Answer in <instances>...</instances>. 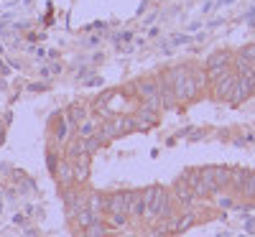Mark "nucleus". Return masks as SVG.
Returning a JSON list of instances; mask_svg holds the SVG:
<instances>
[{"label":"nucleus","instance_id":"obj_10","mask_svg":"<svg viewBox=\"0 0 255 237\" xmlns=\"http://www.w3.org/2000/svg\"><path fill=\"white\" fill-rule=\"evenodd\" d=\"M105 209V197H100V194H92V197L87 199V212L92 214L95 220H100V212Z\"/></svg>","mask_w":255,"mask_h":237},{"label":"nucleus","instance_id":"obj_18","mask_svg":"<svg viewBox=\"0 0 255 237\" xmlns=\"http://www.w3.org/2000/svg\"><path fill=\"white\" fill-rule=\"evenodd\" d=\"M82 118H84V110H82V107H77V105H74V107H72V110H69V125H74V122H79Z\"/></svg>","mask_w":255,"mask_h":237},{"label":"nucleus","instance_id":"obj_5","mask_svg":"<svg viewBox=\"0 0 255 237\" xmlns=\"http://www.w3.org/2000/svg\"><path fill=\"white\" fill-rule=\"evenodd\" d=\"M135 92H138L140 100L161 97V95H158V82H153V79H143V82H138V84H135Z\"/></svg>","mask_w":255,"mask_h":237},{"label":"nucleus","instance_id":"obj_2","mask_svg":"<svg viewBox=\"0 0 255 237\" xmlns=\"http://www.w3.org/2000/svg\"><path fill=\"white\" fill-rule=\"evenodd\" d=\"M235 79H238V74L235 72H230V69H225L222 74H217L215 77V97L217 100H227V95H230V90L235 87Z\"/></svg>","mask_w":255,"mask_h":237},{"label":"nucleus","instance_id":"obj_4","mask_svg":"<svg viewBox=\"0 0 255 237\" xmlns=\"http://www.w3.org/2000/svg\"><path fill=\"white\" fill-rule=\"evenodd\" d=\"M227 64H230V54L227 51H220V54H212L209 59H207V74L215 79L217 74H222L225 69H227Z\"/></svg>","mask_w":255,"mask_h":237},{"label":"nucleus","instance_id":"obj_1","mask_svg":"<svg viewBox=\"0 0 255 237\" xmlns=\"http://www.w3.org/2000/svg\"><path fill=\"white\" fill-rule=\"evenodd\" d=\"M199 176L209 184V191H217V189L230 184L227 168H222V166H204V168H199Z\"/></svg>","mask_w":255,"mask_h":237},{"label":"nucleus","instance_id":"obj_9","mask_svg":"<svg viewBox=\"0 0 255 237\" xmlns=\"http://www.w3.org/2000/svg\"><path fill=\"white\" fill-rule=\"evenodd\" d=\"M100 122L102 120H82V125L77 127V138H92V135H97V127H100Z\"/></svg>","mask_w":255,"mask_h":237},{"label":"nucleus","instance_id":"obj_11","mask_svg":"<svg viewBox=\"0 0 255 237\" xmlns=\"http://www.w3.org/2000/svg\"><path fill=\"white\" fill-rule=\"evenodd\" d=\"M59 181L61 184H72L74 181V168H72V163L69 161H59Z\"/></svg>","mask_w":255,"mask_h":237},{"label":"nucleus","instance_id":"obj_12","mask_svg":"<svg viewBox=\"0 0 255 237\" xmlns=\"http://www.w3.org/2000/svg\"><path fill=\"white\" fill-rule=\"evenodd\" d=\"M67 156L69 158H79V156H87L84 153V140L82 138H74L69 145H67Z\"/></svg>","mask_w":255,"mask_h":237},{"label":"nucleus","instance_id":"obj_6","mask_svg":"<svg viewBox=\"0 0 255 237\" xmlns=\"http://www.w3.org/2000/svg\"><path fill=\"white\" fill-rule=\"evenodd\" d=\"M72 168H74V181H87V176H90V156L72 158Z\"/></svg>","mask_w":255,"mask_h":237},{"label":"nucleus","instance_id":"obj_19","mask_svg":"<svg viewBox=\"0 0 255 237\" xmlns=\"http://www.w3.org/2000/svg\"><path fill=\"white\" fill-rule=\"evenodd\" d=\"M128 222V214H113L110 212V227H123Z\"/></svg>","mask_w":255,"mask_h":237},{"label":"nucleus","instance_id":"obj_3","mask_svg":"<svg viewBox=\"0 0 255 237\" xmlns=\"http://www.w3.org/2000/svg\"><path fill=\"white\" fill-rule=\"evenodd\" d=\"M128 202H130V191H118L110 199H105V207L113 214H128Z\"/></svg>","mask_w":255,"mask_h":237},{"label":"nucleus","instance_id":"obj_7","mask_svg":"<svg viewBox=\"0 0 255 237\" xmlns=\"http://www.w3.org/2000/svg\"><path fill=\"white\" fill-rule=\"evenodd\" d=\"M174 191H176V199H179L181 204H186V207H197V194L191 191L184 181H179V184L174 186Z\"/></svg>","mask_w":255,"mask_h":237},{"label":"nucleus","instance_id":"obj_8","mask_svg":"<svg viewBox=\"0 0 255 237\" xmlns=\"http://www.w3.org/2000/svg\"><path fill=\"white\" fill-rule=\"evenodd\" d=\"M238 189H240V194H243L245 199H253L255 197V171H248L245 179L238 184Z\"/></svg>","mask_w":255,"mask_h":237},{"label":"nucleus","instance_id":"obj_20","mask_svg":"<svg viewBox=\"0 0 255 237\" xmlns=\"http://www.w3.org/2000/svg\"><path fill=\"white\" fill-rule=\"evenodd\" d=\"M220 207H225V209H227V207H232V199H227V197H225V199H220Z\"/></svg>","mask_w":255,"mask_h":237},{"label":"nucleus","instance_id":"obj_13","mask_svg":"<svg viewBox=\"0 0 255 237\" xmlns=\"http://www.w3.org/2000/svg\"><path fill=\"white\" fill-rule=\"evenodd\" d=\"M74 222H77V225L84 230V227H90V225L95 222V217H92V214L87 212V207H84V209H79V212L74 214Z\"/></svg>","mask_w":255,"mask_h":237},{"label":"nucleus","instance_id":"obj_15","mask_svg":"<svg viewBox=\"0 0 255 237\" xmlns=\"http://www.w3.org/2000/svg\"><path fill=\"white\" fill-rule=\"evenodd\" d=\"M245 174H248L245 168H227V179H230V184H235V186L245 179Z\"/></svg>","mask_w":255,"mask_h":237},{"label":"nucleus","instance_id":"obj_17","mask_svg":"<svg viewBox=\"0 0 255 237\" xmlns=\"http://www.w3.org/2000/svg\"><path fill=\"white\" fill-rule=\"evenodd\" d=\"M238 56H240L243 61H248V64H253V61H255V44H250V46H245V49H243V51H240Z\"/></svg>","mask_w":255,"mask_h":237},{"label":"nucleus","instance_id":"obj_16","mask_svg":"<svg viewBox=\"0 0 255 237\" xmlns=\"http://www.w3.org/2000/svg\"><path fill=\"white\" fill-rule=\"evenodd\" d=\"M84 237H105V227L95 220L90 227H84Z\"/></svg>","mask_w":255,"mask_h":237},{"label":"nucleus","instance_id":"obj_14","mask_svg":"<svg viewBox=\"0 0 255 237\" xmlns=\"http://www.w3.org/2000/svg\"><path fill=\"white\" fill-rule=\"evenodd\" d=\"M102 145V140H100V135H92V138H84V153L87 156H92L95 150Z\"/></svg>","mask_w":255,"mask_h":237}]
</instances>
